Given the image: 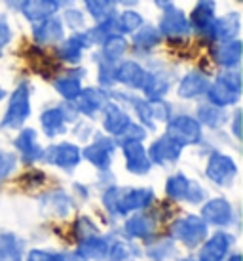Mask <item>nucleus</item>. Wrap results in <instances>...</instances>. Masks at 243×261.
<instances>
[{
	"mask_svg": "<svg viewBox=\"0 0 243 261\" xmlns=\"http://www.w3.org/2000/svg\"><path fill=\"white\" fill-rule=\"evenodd\" d=\"M152 198L154 195L148 189H108L103 200L112 214H128L131 210L146 208Z\"/></svg>",
	"mask_w": 243,
	"mask_h": 261,
	"instance_id": "f257e3e1",
	"label": "nucleus"
},
{
	"mask_svg": "<svg viewBox=\"0 0 243 261\" xmlns=\"http://www.w3.org/2000/svg\"><path fill=\"white\" fill-rule=\"evenodd\" d=\"M239 90H241L239 73L230 71V73H224L217 79V82L209 90V97H211L213 105L224 107V105H232L239 99Z\"/></svg>",
	"mask_w": 243,
	"mask_h": 261,
	"instance_id": "f03ea898",
	"label": "nucleus"
},
{
	"mask_svg": "<svg viewBox=\"0 0 243 261\" xmlns=\"http://www.w3.org/2000/svg\"><path fill=\"white\" fill-rule=\"evenodd\" d=\"M31 113V105H29V88L21 84L12 95V101H10V107L6 111V116L2 120V126L4 128H17L25 122V118L29 116Z\"/></svg>",
	"mask_w": 243,
	"mask_h": 261,
	"instance_id": "7ed1b4c3",
	"label": "nucleus"
},
{
	"mask_svg": "<svg viewBox=\"0 0 243 261\" xmlns=\"http://www.w3.org/2000/svg\"><path fill=\"white\" fill-rule=\"evenodd\" d=\"M171 237L183 240L188 246H196L198 242L207 237V225L203 223L200 218L188 216L185 219L175 221L171 227Z\"/></svg>",
	"mask_w": 243,
	"mask_h": 261,
	"instance_id": "20e7f679",
	"label": "nucleus"
},
{
	"mask_svg": "<svg viewBox=\"0 0 243 261\" xmlns=\"http://www.w3.org/2000/svg\"><path fill=\"white\" fill-rule=\"evenodd\" d=\"M167 136L175 139L179 145H192V143H198L201 138L200 124L190 116H179L171 120L167 128Z\"/></svg>",
	"mask_w": 243,
	"mask_h": 261,
	"instance_id": "39448f33",
	"label": "nucleus"
},
{
	"mask_svg": "<svg viewBox=\"0 0 243 261\" xmlns=\"http://www.w3.org/2000/svg\"><path fill=\"white\" fill-rule=\"evenodd\" d=\"M237 168L234 164V160L226 156V154H221V152H215L213 156L209 159L207 164V175L213 179L215 183L219 185H228L234 175H236Z\"/></svg>",
	"mask_w": 243,
	"mask_h": 261,
	"instance_id": "423d86ee",
	"label": "nucleus"
},
{
	"mask_svg": "<svg viewBox=\"0 0 243 261\" xmlns=\"http://www.w3.org/2000/svg\"><path fill=\"white\" fill-rule=\"evenodd\" d=\"M165 191L171 198H179V200H190V202H200L203 198V191H201L196 183H190L185 175H173L171 179L165 185Z\"/></svg>",
	"mask_w": 243,
	"mask_h": 261,
	"instance_id": "0eeeda50",
	"label": "nucleus"
},
{
	"mask_svg": "<svg viewBox=\"0 0 243 261\" xmlns=\"http://www.w3.org/2000/svg\"><path fill=\"white\" fill-rule=\"evenodd\" d=\"M162 33L173 42H180L188 35V23L185 14L177 8H169L162 19Z\"/></svg>",
	"mask_w": 243,
	"mask_h": 261,
	"instance_id": "6e6552de",
	"label": "nucleus"
},
{
	"mask_svg": "<svg viewBox=\"0 0 243 261\" xmlns=\"http://www.w3.org/2000/svg\"><path fill=\"white\" fill-rule=\"evenodd\" d=\"M124 154H126V162H128V170L133 174H146L150 170V160L146 159L141 141L137 139H128L124 141Z\"/></svg>",
	"mask_w": 243,
	"mask_h": 261,
	"instance_id": "1a4fd4ad",
	"label": "nucleus"
},
{
	"mask_svg": "<svg viewBox=\"0 0 243 261\" xmlns=\"http://www.w3.org/2000/svg\"><path fill=\"white\" fill-rule=\"evenodd\" d=\"M42 156L51 164H57L61 168L76 166L80 162V151L78 147L71 145V143H63V145L51 147L50 151L42 152Z\"/></svg>",
	"mask_w": 243,
	"mask_h": 261,
	"instance_id": "9d476101",
	"label": "nucleus"
},
{
	"mask_svg": "<svg viewBox=\"0 0 243 261\" xmlns=\"http://www.w3.org/2000/svg\"><path fill=\"white\" fill-rule=\"evenodd\" d=\"M180 149L183 145H179L175 139H171L169 136L158 139L156 143L150 147V160H154L156 164H165V162H173L179 159Z\"/></svg>",
	"mask_w": 243,
	"mask_h": 261,
	"instance_id": "9b49d317",
	"label": "nucleus"
},
{
	"mask_svg": "<svg viewBox=\"0 0 243 261\" xmlns=\"http://www.w3.org/2000/svg\"><path fill=\"white\" fill-rule=\"evenodd\" d=\"M114 151V143L107 138H99L93 145H89L84 151L86 159L99 168H107L110 164V154Z\"/></svg>",
	"mask_w": 243,
	"mask_h": 261,
	"instance_id": "f8f14e48",
	"label": "nucleus"
},
{
	"mask_svg": "<svg viewBox=\"0 0 243 261\" xmlns=\"http://www.w3.org/2000/svg\"><path fill=\"white\" fill-rule=\"evenodd\" d=\"M107 101V95L103 94L101 90H84V92H80L76 97H74V105H76V109L80 113H84V115H93L97 109H101L103 105Z\"/></svg>",
	"mask_w": 243,
	"mask_h": 261,
	"instance_id": "ddd939ff",
	"label": "nucleus"
},
{
	"mask_svg": "<svg viewBox=\"0 0 243 261\" xmlns=\"http://www.w3.org/2000/svg\"><path fill=\"white\" fill-rule=\"evenodd\" d=\"M203 218L213 225H228L232 221V208L226 200L215 198L203 206Z\"/></svg>",
	"mask_w": 243,
	"mask_h": 261,
	"instance_id": "4468645a",
	"label": "nucleus"
},
{
	"mask_svg": "<svg viewBox=\"0 0 243 261\" xmlns=\"http://www.w3.org/2000/svg\"><path fill=\"white\" fill-rule=\"evenodd\" d=\"M230 246V239L228 234H215L213 239L207 240V244L201 248L200 252V261H221L226 252H228Z\"/></svg>",
	"mask_w": 243,
	"mask_h": 261,
	"instance_id": "2eb2a0df",
	"label": "nucleus"
},
{
	"mask_svg": "<svg viewBox=\"0 0 243 261\" xmlns=\"http://www.w3.org/2000/svg\"><path fill=\"white\" fill-rule=\"evenodd\" d=\"M211 37L215 40H230L237 35L239 31V15L237 14H228L221 17L217 23H211Z\"/></svg>",
	"mask_w": 243,
	"mask_h": 261,
	"instance_id": "dca6fc26",
	"label": "nucleus"
},
{
	"mask_svg": "<svg viewBox=\"0 0 243 261\" xmlns=\"http://www.w3.org/2000/svg\"><path fill=\"white\" fill-rule=\"evenodd\" d=\"M108 254V242L101 237H87V239L80 240L78 255L87 257V259H103Z\"/></svg>",
	"mask_w": 243,
	"mask_h": 261,
	"instance_id": "f3484780",
	"label": "nucleus"
},
{
	"mask_svg": "<svg viewBox=\"0 0 243 261\" xmlns=\"http://www.w3.org/2000/svg\"><path fill=\"white\" fill-rule=\"evenodd\" d=\"M116 79L131 88H143L144 80H146V73L137 63L128 61V63H124L122 67L116 69Z\"/></svg>",
	"mask_w": 243,
	"mask_h": 261,
	"instance_id": "a211bd4d",
	"label": "nucleus"
},
{
	"mask_svg": "<svg viewBox=\"0 0 243 261\" xmlns=\"http://www.w3.org/2000/svg\"><path fill=\"white\" fill-rule=\"evenodd\" d=\"M63 37V27L57 19H42V23L35 27V40L40 44L57 42Z\"/></svg>",
	"mask_w": 243,
	"mask_h": 261,
	"instance_id": "6ab92c4d",
	"label": "nucleus"
},
{
	"mask_svg": "<svg viewBox=\"0 0 243 261\" xmlns=\"http://www.w3.org/2000/svg\"><path fill=\"white\" fill-rule=\"evenodd\" d=\"M15 147L21 151L23 159L27 160V162H33V160L42 156V149L36 143V134L33 130L21 132L19 138L15 139Z\"/></svg>",
	"mask_w": 243,
	"mask_h": 261,
	"instance_id": "aec40b11",
	"label": "nucleus"
},
{
	"mask_svg": "<svg viewBox=\"0 0 243 261\" xmlns=\"http://www.w3.org/2000/svg\"><path fill=\"white\" fill-rule=\"evenodd\" d=\"M215 17V2L213 0H200L192 14V25L196 31H207Z\"/></svg>",
	"mask_w": 243,
	"mask_h": 261,
	"instance_id": "412c9836",
	"label": "nucleus"
},
{
	"mask_svg": "<svg viewBox=\"0 0 243 261\" xmlns=\"http://www.w3.org/2000/svg\"><path fill=\"white\" fill-rule=\"evenodd\" d=\"M215 59L224 67H232L236 65L239 58H241V44L237 40H232V42H224L221 46L215 48Z\"/></svg>",
	"mask_w": 243,
	"mask_h": 261,
	"instance_id": "4be33fe9",
	"label": "nucleus"
},
{
	"mask_svg": "<svg viewBox=\"0 0 243 261\" xmlns=\"http://www.w3.org/2000/svg\"><path fill=\"white\" fill-rule=\"evenodd\" d=\"M209 88V80L200 73H190L183 80V84L179 88V94L183 97H196V95L203 94Z\"/></svg>",
	"mask_w": 243,
	"mask_h": 261,
	"instance_id": "5701e85b",
	"label": "nucleus"
},
{
	"mask_svg": "<svg viewBox=\"0 0 243 261\" xmlns=\"http://www.w3.org/2000/svg\"><path fill=\"white\" fill-rule=\"evenodd\" d=\"M0 261H21V240L14 234L0 237Z\"/></svg>",
	"mask_w": 243,
	"mask_h": 261,
	"instance_id": "b1692460",
	"label": "nucleus"
},
{
	"mask_svg": "<svg viewBox=\"0 0 243 261\" xmlns=\"http://www.w3.org/2000/svg\"><path fill=\"white\" fill-rule=\"evenodd\" d=\"M128 124H129V118H128V115H126L124 111L118 109L116 105H108L107 115H105V128H107L110 134L120 136Z\"/></svg>",
	"mask_w": 243,
	"mask_h": 261,
	"instance_id": "393cba45",
	"label": "nucleus"
},
{
	"mask_svg": "<svg viewBox=\"0 0 243 261\" xmlns=\"http://www.w3.org/2000/svg\"><path fill=\"white\" fill-rule=\"evenodd\" d=\"M57 10V6L50 2V0H31L23 6V12L25 15L33 19V21H38V19H46L50 14H53Z\"/></svg>",
	"mask_w": 243,
	"mask_h": 261,
	"instance_id": "a878e982",
	"label": "nucleus"
},
{
	"mask_svg": "<svg viewBox=\"0 0 243 261\" xmlns=\"http://www.w3.org/2000/svg\"><path fill=\"white\" fill-rule=\"evenodd\" d=\"M87 38L86 35H78V37H72L69 38L67 42L61 44V48H59V56L67 61H78L80 59V54L82 50L87 46Z\"/></svg>",
	"mask_w": 243,
	"mask_h": 261,
	"instance_id": "bb28decb",
	"label": "nucleus"
},
{
	"mask_svg": "<svg viewBox=\"0 0 243 261\" xmlns=\"http://www.w3.org/2000/svg\"><path fill=\"white\" fill-rule=\"evenodd\" d=\"M144 94L152 97V99H158L169 90V80L165 74H146V80H144Z\"/></svg>",
	"mask_w": 243,
	"mask_h": 261,
	"instance_id": "cd10ccee",
	"label": "nucleus"
},
{
	"mask_svg": "<svg viewBox=\"0 0 243 261\" xmlns=\"http://www.w3.org/2000/svg\"><path fill=\"white\" fill-rule=\"evenodd\" d=\"M42 126L48 136H57L65 128V113L63 109H50L42 115Z\"/></svg>",
	"mask_w": 243,
	"mask_h": 261,
	"instance_id": "c85d7f7f",
	"label": "nucleus"
},
{
	"mask_svg": "<svg viewBox=\"0 0 243 261\" xmlns=\"http://www.w3.org/2000/svg\"><path fill=\"white\" fill-rule=\"evenodd\" d=\"M198 118L203 124L211 126V128H219V126H222V124L226 122V115L217 105H203V107H200Z\"/></svg>",
	"mask_w": 243,
	"mask_h": 261,
	"instance_id": "c756f323",
	"label": "nucleus"
},
{
	"mask_svg": "<svg viewBox=\"0 0 243 261\" xmlns=\"http://www.w3.org/2000/svg\"><path fill=\"white\" fill-rule=\"evenodd\" d=\"M154 229V223H152L148 218H144V216H137V218H131L126 223V231L131 234V237H139V239H144V237H148Z\"/></svg>",
	"mask_w": 243,
	"mask_h": 261,
	"instance_id": "7c9ffc66",
	"label": "nucleus"
},
{
	"mask_svg": "<svg viewBox=\"0 0 243 261\" xmlns=\"http://www.w3.org/2000/svg\"><path fill=\"white\" fill-rule=\"evenodd\" d=\"M158 40H160V35H158L156 29L152 27H143L135 35V50H150L152 46H156Z\"/></svg>",
	"mask_w": 243,
	"mask_h": 261,
	"instance_id": "2f4dec72",
	"label": "nucleus"
},
{
	"mask_svg": "<svg viewBox=\"0 0 243 261\" xmlns=\"http://www.w3.org/2000/svg\"><path fill=\"white\" fill-rule=\"evenodd\" d=\"M105 42H107V46H105V61L114 63L116 59L124 54V50H126V42H124V38L116 37V35L108 37Z\"/></svg>",
	"mask_w": 243,
	"mask_h": 261,
	"instance_id": "473e14b6",
	"label": "nucleus"
},
{
	"mask_svg": "<svg viewBox=\"0 0 243 261\" xmlns=\"http://www.w3.org/2000/svg\"><path fill=\"white\" fill-rule=\"evenodd\" d=\"M57 92L67 99H74L80 94V80L76 76H65V79L55 82Z\"/></svg>",
	"mask_w": 243,
	"mask_h": 261,
	"instance_id": "72a5a7b5",
	"label": "nucleus"
},
{
	"mask_svg": "<svg viewBox=\"0 0 243 261\" xmlns=\"http://www.w3.org/2000/svg\"><path fill=\"white\" fill-rule=\"evenodd\" d=\"M114 4H116V0H86V6H87V10H89V14H92L93 17H97V19L107 17V15L114 10Z\"/></svg>",
	"mask_w": 243,
	"mask_h": 261,
	"instance_id": "f704fd0d",
	"label": "nucleus"
},
{
	"mask_svg": "<svg viewBox=\"0 0 243 261\" xmlns=\"http://www.w3.org/2000/svg\"><path fill=\"white\" fill-rule=\"evenodd\" d=\"M29 261H84V257L78 255V254L61 255V254H50V252H40V250H35V252H31Z\"/></svg>",
	"mask_w": 243,
	"mask_h": 261,
	"instance_id": "c9c22d12",
	"label": "nucleus"
},
{
	"mask_svg": "<svg viewBox=\"0 0 243 261\" xmlns=\"http://www.w3.org/2000/svg\"><path fill=\"white\" fill-rule=\"evenodd\" d=\"M107 255L110 257V261H133L135 259V250L126 242H118Z\"/></svg>",
	"mask_w": 243,
	"mask_h": 261,
	"instance_id": "e433bc0d",
	"label": "nucleus"
},
{
	"mask_svg": "<svg viewBox=\"0 0 243 261\" xmlns=\"http://www.w3.org/2000/svg\"><path fill=\"white\" fill-rule=\"evenodd\" d=\"M141 15L137 14V12H124L122 17L118 19V31H124V33H131V31H135L137 27H141Z\"/></svg>",
	"mask_w": 243,
	"mask_h": 261,
	"instance_id": "4c0bfd02",
	"label": "nucleus"
},
{
	"mask_svg": "<svg viewBox=\"0 0 243 261\" xmlns=\"http://www.w3.org/2000/svg\"><path fill=\"white\" fill-rule=\"evenodd\" d=\"M15 168V156L10 152H0V179H4Z\"/></svg>",
	"mask_w": 243,
	"mask_h": 261,
	"instance_id": "58836bf2",
	"label": "nucleus"
},
{
	"mask_svg": "<svg viewBox=\"0 0 243 261\" xmlns=\"http://www.w3.org/2000/svg\"><path fill=\"white\" fill-rule=\"evenodd\" d=\"M95 227L92 225V221L89 219H86V218H82L76 223V239L78 240H84V239H87V237H92V234H95Z\"/></svg>",
	"mask_w": 243,
	"mask_h": 261,
	"instance_id": "ea45409f",
	"label": "nucleus"
},
{
	"mask_svg": "<svg viewBox=\"0 0 243 261\" xmlns=\"http://www.w3.org/2000/svg\"><path fill=\"white\" fill-rule=\"evenodd\" d=\"M135 109H137V113H139V116H141V120H143L144 124L152 126L150 103H146V101H135Z\"/></svg>",
	"mask_w": 243,
	"mask_h": 261,
	"instance_id": "a19ab883",
	"label": "nucleus"
},
{
	"mask_svg": "<svg viewBox=\"0 0 243 261\" xmlns=\"http://www.w3.org/2000/svg\"><path fill=\"white\" fill-rule=\"evenodd\" d=\"M150 111H152V118H158V120H165L167 115H169V107L162 101H152Z\"/></svg>",
	"mask_w": 243,
	"mask_h": 261,
	"instance_id": "79ce46f5",
	"label": "nucleus"
},
{
	"mask_svg": "<svg viewBox=\"0 0 243 261\" xmlns=\"http://www.w3.org/2000/svg\"><path fill=\"white\" fill-rule=\"evenodd\" d=\"M10 29H8V25L4 21H0V48L2 46H6L8 42H10Z\"/></svg>",
	"mask_w": 243,
	"mask_h": 261,
	"instance_id": "37998d69",
	"label": "nucleus"
},
{
	"mask_svg": "<svg viewBox=\"0 0 243 261\" xmlns=\"http://www.w3.org/2000/svg\"><path fill=\"white\" fill-rule=\"evenodd\" d=\"M239 118H241V113H236V120H234V134L237 138L241 136V130H239Z\"/></svg>",
	"mask_w": 243,
	"mask_h": 261,
	"instance_id": "c03bdc74",
	"label": "nucleus"
},
{
	"mask_svg": "<svg viewBox=\"0 0 243 261\" xmlns=\"http://www.w3.org/2000/svg\"><path fill=\"white\" fill-rule=\"evenodd\" d=\"M167 2H169V0H156L158 6H167Z\"/></svg>",
	"mask_w": 243,
	"mask_h": 261,
	"instance_id": "a18cd8bd",
	"label": "nucleus"
},
{
	"mask_svg": "<svg viewBox=\"0 0 243 261\" xmlns=\"http://www.w3.org/2000/svg\"><path fill=\"white\" fill-rule=\"evenodd\" d=\"M50 2H53V4H55V6H59V4H65V2H67V0H50Z\"/></svg>",
	"mask_w": 243,
	"mask_h": 261,
	"instance_id": "49530a36",
	"label": "nucleus"
},
{
	"mask_svg": "<svg viewBox=\"0 0 243 261\" xmlns=\"http://www.w3.org/2000/svg\"><path fill=\"white\" fill-rule=\"evenodd\" d=\"M230 261H241V255H232V257H230Z\"/></svg>",
	"mask_w": 243,
	"mask_h": 261,
	"instance_id": "de8ad7c7",
	"label": "nucleus"
},
{
	"mask_svg": "<svg viewBox=\"0 0 243 261\" xmlns=\"http://www.w3.org/2000/svg\"><path fill=\"white\" fill-rule=\"evenodd\" d=\"M122 2H126V4H133V2H137V0H122Z\"/></svg>",
	"mask_w": 243,
	"mask_h": 261,
	"instance_id": "09e8293b",
	"label": "nucleus"
},
{
	"mask_svg": "<svg viewBox=\"0 0 243 261\" xmlns=\"http://www.w3.org/2000/svg\"><path fill=\"white\" fill-rule=\"evenodd\" d=\"M2 95H4V92H2V90H0V99H2Z\"/></svg>",
	"mask_w": 243,
	"mask_h": 261,
	"instance_id": "8fccbe9b",
	"label": "nucleus"
}]
</instances>
